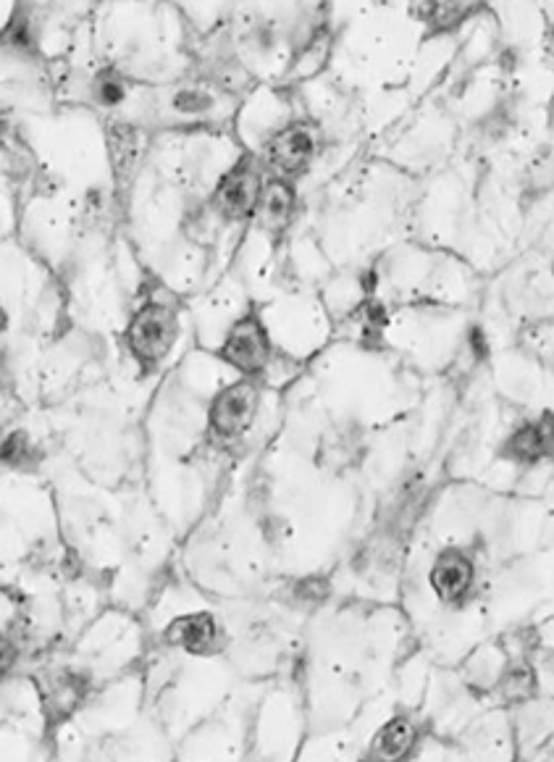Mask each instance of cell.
Instances as JSON below:
<instances>
[{"label":"cell","mask_w":554,"mask_h":762,"mask_svg":"<svg viewBox=\"0 0 554 762\" xmlns=\"http://www.w3.org/2000/svg\"><path fill=\"white\" fill-rule=\"evenodd\" d=\"M176 337V318L166 305H145L127 329V342L134 358L142 363H158L169 353Z\"/></svg>","instance_id":"6da1fadb"},{"label":"cell","mask_w":554,"mask_h":762,"mask_svg":"<svg viewBox=\"0 0 554 762\" xmlns=\"http://www.w3.org/2000/svg\"><path fill=\"white\" fill-rule=\"evenodd\" d=\"M470 581H473V565L463 552L449 550L439 555L431 571V584L442 600H460L470 589Z\"/></svg>","instance_id":"52a82bcc"},{"label":"cell","mask_w":554,"mask_h":762,"mask_svg":"<svg viewBox=\"0 0 554 762\" xmlns=\"http://www.w3.org/2000/svg\"><path fill=\"white\" fill-rule=\"evenodd\" d=\"M268 353H271L268 337L255 316H247L242 318V321H237V324L232 326L229 337H226L224 350H221L226 363H232L234 368L245 371V374H255V371H260V368L266 366Z\"/></svg>","instance_id":"277c9868"},{"label":"cell","mask_w":554,"mask_h":762,"mask_svg":"<svg viewBox=\"0 0 554 762\" xmlns=\"http://www.w3.org/2000/svg\"><path fill=\"white\" fill-rule=\"evenodd\" d=\"M292 208H295L292 187L276 179V182H268L266 187L260 190L255 213H258V219L263 226H268V229H281V226L292 219Z\"/></svg>","instance_id":"ba28073f"},{"label":"cell","mask_w":554,"mask_h":762,"mask_svg":"<svg viewBox=\"0 0 554 762\" xmlns=\"http://www.w3.org/2000/svg\"><path fill=\"white\" fill-rule=\"evenodd\" d=\"M98 90H100V98L106 100V103H119V100H124V95H127L124 85H121V82L116 77H103V79H100Z\"/></svg>","instance_id":"e0dca14e"},{"label":"cell","mask_w":554,"mask_h":762,"mask_svg":"<svg viewBox=\"0 0 554 762\" xmlns=\"http://www.w3.org/2000/svg\"><path fill=\"white\" fill-rule=\"evenodd\" d=\"M533 678L531 671H512L505 678V697L507 699H526L531 694Z\"/></svg>","instance_id":"5bb4252c"},{"label":"cell","mask_w":554,"mask_h":762,"mask_svg":"<svg viewBox=\"0 0 554 762\" xmlns=\"http://www.w3.org/2000/svg\"><path fill=\"white\" fill-rule=\"evenodd\" d=\"M218 636V626L211 615L197 613V615H184V618H176L169 623L163 639L174 647H182L187 652H195V655H205V652L213 650Z\"/></svg>","instance_id":"8992f818"},{"label":"cell","mask_w":554,"mask_h":762,"mask_svg":"<svg viewBox=\"0 0 554 762\" xmlns=\"http://www.w3.org/2000/svg\"><path fill=\"white\" fill-rule=\"evenodd\" d=\"M174 108L182 113H200L205 108H211V95L197 87H187L174 95Z\"/></svg>","instance_id":"4fadbf2b"},{"label":"cell","mask_w":554,"mask_h":762,"mask_svg":"<svg viewBox=\"0 0 554 762\" xmlns=\"http://www.w3.org/2000/svg\"><path fill=\"white\" fill-rule=\"evenodd\" d=\"M313 150H316V142H313L310 129L302 127V124H292V127L281 129V132H276V135L268 140V169L276 171V174H284V177L300 174V171L308 166L310 158H313Z\"/></svg>","instance_id":"5b68a950"},{"label":"cell","mask_w":554,"mask_h":762,"mask_svg":"<svg viewBox=\"0 0 554 762\" xmlns=\"http://www.w3.org/2000/svg\"><path fill=\"white\" fill-rule=\"evenodd\" d=\"M415 744V726L407 718H392L379 731V739H376V747H373V755L386 757V760H397V757H405Z\"/></svg>","instance_id":"30bf717a"},{"label":"cell","mask_w":554,"mask_h":762,"mask_svg":"<svg viewBox=\"0 0 554 762\" xmlns=\"http://www.w3.org/2000/svg\"><path fill=\"white\" fill-rule=\"evenodd\" d=\"M470 11H473V6H463V3H434V6L423 8V16H426L434 27L447 29L455 27V24L460 22V19H465Z\"/></svg>","instance_id":"8fae6325"},{"label":"cell","mask_w":554,"mask_h":762,"mask_svg":"<svg viewBox=\"0 0 554 762\" xmlns=\"http://www.w3.org/2000/svg\"><path fill=\"white\" fill-rule=\"evenodd\" d=\"M258 392L250 381L226 387L211 405V426L218 437H239L255 416Z\"/></svg>","instance_id":"3957f363"},{"label":"cell","mask_w":554,"mask_h":762,"mask_svg":"<svg viewBox=\"0 0 554 762\" xmlns=\"http://www.w3.org/2000/svg\"><path fill=\"white\" fill-rule=\"evenodd\" d=\"M6 40L14 45V48H29V45H32V37H29L27 19H14L11 27L6 29Z\"/></svg>","instance_id":"2e32d148"},{"label":"cell","mask_w":554,"mask_h":762,"mask_svg":"<svg viewBox=\"0 0 554 762\" xmlns=\"http://www.w3.org/2000/svg\"><path fill=\"white\" fill-rule=\"evenodd\" d=\"M3 329H6V311L0 308V332H3Z\"/></svg>","instance_id":"d6986e66"},{"label":"cell","mask_w":554,"mask_h":762,"mask_svg":"<svg viewBox=\"0 0 554 762\" xmlns=\"http://www.w3.org/2000/svg\"><path fill=\"white\" fill-rule=\"evenodd\" d=\"M29 445L24 434H8L3 442H0V460H8V463H16L27 455Z\"/></svg>","instance_id":"9a60e30c"},{"label":"cell","mask_w":554,"mask_h":762,"mask_svg":"<svg viewBox=\"0 0 554 762\" xmlns=\"http://www.w3.org/2000/svg\"><path fill=\"white\" fill-rule=\"evenodd\" d=\"M0 129H3V124H0Z\"/></svg>","instance_id":"ffe728a7"},{"label":"cell","mask_w":554,"mask_h":762,"mask_svg":"<svg viewBox=\"0 0 554 762\" xmlns=\"http://www.w3.org/2000/svg\"><path fill=\"white\" fill-rule=\"evenodd\" d=\"M14 660H16V650L11 647V642H8V639H3V636H0V673H6L8 668L14 665Z\"/></svg>","instance_id":"ac0fdd59"},{"label":"cell","mask_w":554,"mask_h":762,"mask_svg":"<svg viewBox=\"0 0 554 762\" xmlns=\"http://www.w3.org/2000/svg\"><path fill=\"white\" fill-rule=\"evenodd\" d=\"M111 148H113V163L116 169L124 171L127 166H132L134 156V135L129 127H116L111 135Z\"/></svg>","instance_id":"7c38bea8"},{"label":"cell","mask_w":554,"mask_h":762,"mask_svg":"<svg viewBox=\"0 0 554 762\" xmlns=\"http://www.w3.org/2000/svg\"><path fill=\"white\" fill-rule=\"evenodd\" d=\"M260 174L253 161H242L234 166L216 190V208L229 219H247L253 216L260 198Z\"/></svg>","instance_id":"7a4b0ae2"},{"label":"cell","mask_w":554,"mask_h":762,"mask_svg":"<svg viewBox=\"0 0 554 762\" xmlns=\"http://www.w3.org/2000/svg\"><path fill=\"white\" fill-rule=\"evenodd\" d=\"M552 445V418H544L536 426H523L507 442V455L515 460H536Z\"/></svg>","instance_id":"9c48e42d"}]
</instances>
